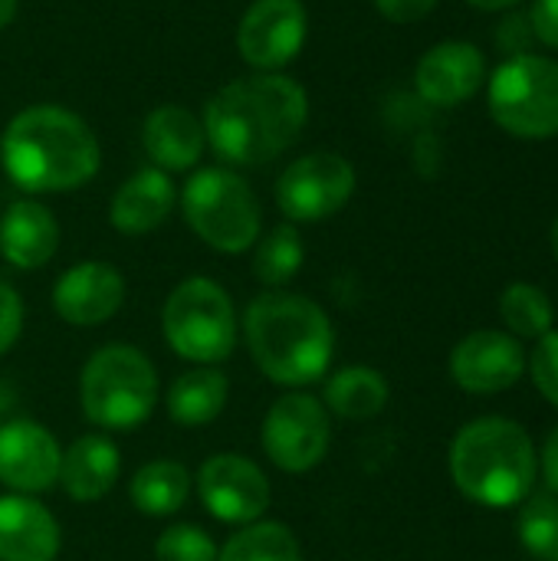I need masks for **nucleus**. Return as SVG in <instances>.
<instances>
[{
	"label": "nucleus",
	"mask_w": 558,
	"mask_h": 561,
	"mask_svg": "<svg viewBox=\"0 0 558 561\" xmlns=\"http://www.w3.org/2000/svg\"><path fill=\"white\" fill-rule=\"evenodd\" d=\"M204 135L227 164L253 168L280 158L309 122L306 89L283 72L227 82L204 108Z\"/></svg>",
	"instance_id": "1"
},
{
	"label": "nucleus",
	"mask_w": 558,
	"mask_h": 561,
	"mask_svg": "<svg viewBox=\"0 0 558 561\" xmlns=\"http://www.w3.org/2000/svg\"><path fill=\"white\" fill-rule=\"evenodd\" d=\"M102 151L82 115L62 105H30L0 135V168L26 194H66L99 174Z\"/></svg>",
	"instance_id": "2"
},
{
	"label": "nucleus",
	"mask_w": 558,
	"mask_h": 561,
	"mask_svg": "<svg viewBox=\"0 0 558 561\" xmlns=\"http://www.w3.org/2000/svg\"><path fill=\"white\" fill-rule=\"evenodd\" d=\"M243 339L257 368L283 385L306 388L319 381L335 352V332L326 309L296 293H263L243 316Z\"/></svg>",
	"instance_id": "3"
},
{
	"label": "nucleus",
	"mask_w": 558,
	"mask_h": 561,
	"mask_svg": "<svg viewBox=\"0 0 558 561\" xmlns=\"http://www.w3.org/2000/svg\"><path fill=\"white\" fill-rule=\"evenodd\" d=\"M451 480L477 506L510 510L533 496L539 450L523 424L510 417H477L451 444Z\"/></svg>",
	"instance_id": "4"
},
{
	"label": "nucleus",
	"mask_w": 558,
	"mask_h": 561,
	"mask_svg": "<svg viewBox=\"0 0 558 561\" xmlns=\"http://www.w3.org/2000/svg\"><path fill=\"white\" fill-rule=\"evenodd\" d=\"M79 404L89 424L102 431H135L158 404V375L135 345H102L82 368Z\"/></svg>",
	"instance_id": "5"
},
{
	"label": "nucleus",
	"mask_w": 558,
	"mask_h": 561,
	"mask_svg": "<svg viewBox=\"0 0 558 561\" xmlns=\"http://www.w3.org/2000/svg\"><path fill=\"white\" fill-rule=\"evenodd\" d=\"M191 230L217 253H243L263 233V210L253 187L230 168H201L181 191Z\"/></svg>",
	"instance_id": "6"
},
{
	"label": "nucleus",
	"mask_w": 558,
	"mask_h": 561,
	"mask_svg": "<svg viewBox=\"0 0 558 561\" xmlns=\"http://www.w3.org/2000/svg\"><path fill=\"white\" fill-rule=\"evenodd\" d=\"M490 118L513 138H558V59L523 53L487 76Z\"/></svg>",
	"instance_id": "7"
},
{
	"label": "nucleus",
	"mask_w": 558,
	"mask_h": 561,
	"mask_svg": "<svg viewBox=\"0 0 558 561\" xmlns=\"http://www.w3.org/2000/svg\"><path fill=\"white\" fill-rule=\"evenodd\" d=\"M161 329L174 355L194 365H217L237 345V309L220 283L191 276L168 296Z\"/></svg>",
	"instance_id": "8"
},
{
	"label": "nucleus",
	"mask_w": 558,
	"mask_h": 561,
	"mask_svg": "<svg viewBox=\"0 0 558 561\" xmlns=\"http://www.w3.org/2000/svg\"><path fill=\"white\" fill-rule=\"evenodd\" d=\"M355 194V168L335 151L296 158L276 181V204L293 224H319L339 214Z\"/></svg>",
	"instance_id": "9"
},
{
	"label": "nucleus",
	"mask_w": 558,
	"mask_h": 561,
	"mask_svg": "<svg viewBox=\"0 0 558 561\" xmlns=\"http://www.w3.org/2000/svg\"><path fill=\"white\" fill-rule=\"evenodd\" d=\"M260 440L283 473H309L322 463L332 440L329 411L312 394H283L266 411Z\"/></svg>",
	"instance_id": "10"
},
{
	"label": "nucleus",
	"mask_w": 558,
	"mask_h": 561,
	"mask_svg": "<svg viewBox=\"0 0 558 561\" xmlns=\"http://www.w3.org/2000/svg\"><path fill=\"white\" fill-rule=\"evenodd\" d=\"M309 36V13L303 0H253L237 26V49L257 72H280L289 66Z\"/></svg>",
	"instance_id": "11"
},
{
	"label": "nucleus",
	"mask_w": 558,
	"mask_h": 561,
	"mask_svg": "<svg viewBox=\"0 0 558 561\" xmlns=\"http://www.w3.org/2000/svg\"><path fill=\"white\" fill-rule=\"evenodd\" d=\"M197 493L204 510L227 526L260 523L270 506L266 473L240 454H217L204 460L197 473Z\"/></svg>",
	"instance_id": "12"
},
{
	"label": "nucleus",
	"mask_w": 558,
	"mask_h": 561,
	"mask_svg": "<svg viewBox=\"0 0 558 561\" xmlns=\"http://www.w3.org/2000/svg\"><path fill=\"white\" fill-rule=\"evenodd\" d=\"M526 371V352L516 335L500 329H477L451 352V378L467 394H500Z\"/></svg>",
	"instance_id": "13"
},
{
	"label": "nucleus",
	"mask_w": 558,
	"mask_h": 561,
	"mask_svg": "<svg viewBox=\"0 0 558 561\" xmlns=\"http://www.w3.org/2000/svg\"><path fill=\"white\" fill-rule=\"evenodd\" d=\"M487 85V56L470 39L434 43L414 66V89L428 105L457 108Z\"/></svg>",
	"instance_id": "14"
},
{
	"label": "nucleus",
	"mask_w": 558,
	"mask_h": 561,
	"mask_svg": "<svg viewBox=\"0 0 558 561\" xmlns=\"http://www.w3.org/2000/svg\"><path fill=\"white\" fill-rule=\"evenodd\" d=\"M59 460L62 450L43 424L10 421L0 427V483L13 493H46L59 483Z\"/></svg>",
	"instance_id": "15"
},
{
	"label": "nucleus",
	"mask_w": 558,
	"mask_h": 561,
	"mask_svg": "<svg viewBox=\"0 0 558 561\" xmlns=\"http://www.w3.org/2000/svg\"><path fill=\"white\" fill-rule=\"evenodd\" d=\"M125 302V279L115 266L86 260L69 266L53 286V309L66 325L92 329L109 322Z\"/></svg>",
	"instance_id": "16"
},
{
	"label": "nucleus",
	"mask_w": 558,
	"mask_h": 561,
	"mask_svg": "<svg viewBox=\"0 0 558 561\" xmlns=\"http://www.w3.org/2000/svg\"><path fill=\"white\" fill-rule=\"evenodd\" d=\"M59 556V523L23 493L0 496V561H53Z\"/></svg>",
	"instance_id": "17"
},
{
	"label": "nucleus",
	"mask_w": 558,
	"mask_h": 561,
	"mask_svg": "<svg viewBox=\"0 0 558 561\" xmlns=\"http://www.w3.org/2000/svg\"><path fill=\"white\" fill-rule=\"evenodd\" d=\"M141 145L151 164L161 168L164 174L187 171L201 161L207 148L204 122L184 105H158L148 112L141 125Z\"/></svg>",
	"instance_id": "18"
},
{
	"label": "nucleus",
	"mask_w": 558,
	"mask_h": 561,
	"mask_svg": "<svg viewBox=\"0 0 558 561\" xmlns=\"http://www.w3.org/2000/svg\"><path fill=\"white\" fill-rule=\"evenodd\" d=\"M174 201L178 191L171 178L161 168H141L132 178H125L122 187L115 191L109 220L125 237H145L171 217Z\"/></svg>",
	"instance_id": "19"
},
{
	"label": "nucleus",
	"mask_w": 558,
	"mask_h": 561,
	"mask_svg": "<svg viewBox=\"0 0 558 561\" xmlns=\"http://www.w3.org/2000/svg\"><path fill=\"white\" fill-rule=\"evenodd\" d=\"M59 224L39 201H13L0 217V256L16 270H39L56 256Z\"/></svg>",
	"instance_id": "20"
},
{
	"label": "nucleus",
	"mask_w": 558,
	"mask_h": 561,
	"mask_svg": "<svg viewBox=\"0 0 558 561\" xmlns=\"http://www.w3.org/2000/svg\"><path fill=\"white\" fill-rule=\"evenodd\" d=\"M122 473L118 447L102 434H86L62 450L59 460V486L76 503H95L112 493Z\"/></svg>",
	"instance_id": "21"
},
{
	"label": "nucleus",
	"mask_w": 558,
	"mask_h": 561,
	"mask_svg": "<svg viewBox=\"0 0 558 561\" xmlns=\"http://www.w3.org/2000/svg\"><path fill=\"white\" fill-rule=\"evenodd\" d=\"M227 394V378L214 365H201L174 378V385L168 388V414L181 427H204L220 417Z\"/></svg>",
	"instance_id": "22"
},
{
	"label": "nucleus",
	"mask_w": 558,
	"mask_h": 561,
	"mask_svg": "<svg viewBox=\"0 0 558 561\" xmlns=\"http://www.w3.org/2000/svg\"><path fill=\"white\" fill-rule=\"evenodd\" d=\"M388 394L391 391H388V381L382 371L365 368V365H352V368L335 371L326 381L322 404H326V411H332L345 421H368V417L385 411Z\"/></svg>",
	"instance_id": "23"
},
{
	"label": "nucleus",
	"mask_w": 558,
	"mask_h": 561,
	"mask_svg": "<svg viewBox=\"0 0 558 561\" xmlns=\"http://www.w3.org/2000/svg\"><path fill=\"white\" fill-rule=\"evenodd\" d=\"M191 493V473L184 463L178 460H151L145 463L128 486V496L135 503L138 513L161 519V516H174Z\"/></svg>",
	"instance_id": "24"
},
{
	"label": "nucleus",
	"mask_w": 558,
	"mask_h": 561,
	"mask_svg": "<svg viewBox=\"0 0 558 561\" xmlns=\"http://www.w3.org/2000/svg\"><path fill=\"white\" fill-rule=\"evenodd\" d=\"M217 561H303V556L293 529L260 519L230 536V542L217 549Z\"/></svg>",
	"instance_id": "25"
},
{
	"label": "nucleus",
	"mask_w": 558,
	"mask_h": 561,
	"mask_svg": "<svg viewBox=\"0 0 558 561\" xmlns=\"http://www.w3.org/2000/svg\"><path fill=\"white\" fill-rule=\"evenodd\" d=\"M500 319L516 339H543L556 325L549 296L533 283H510L500 296Z\"/></svg>",
	"instance_id": "26"
},
{
	"label": "nucleus",
	"mask_w": 558,
	"mask_h": 561,
	"mask_svg": "<svg viewBox=\"0 0 558 561\" xmlns=\"http://www.w3.org/2000/svg\"><path fill=\"white\" fill-rule=\"evenodd\" d=\"M257 247V256H253V273L263 286H286L299 270H303V260H306V247H303V237L293 224H280L273 227L263 240L253 243Z\"/></svg>",
	"instance_id": "27"
},
{
	"label": "nucleus",
	"mask_w": 558,
	"mask_h": 561,
	"mask_svg": "<svg viewBox=\"0 0 558 561\" xmlns=\"http://www.w3.org/2000/svg\"><path fill=\"white\" fill-rule=\"evenodd\" d=\"M516 533L523 549L536 561H558V496L536 493L523 500Z\"/></svg>",
	"instance_id": "28"
},
{
	"label": "nucleus",
	"mask_w": 558,
	"mask_h": 561,
	"mask_svg": "<svg viewBox=\"0 0 558 561\" xmlns=\"http://www.w3.org/2000/svg\"><path fill=\"white\" fill-rule=\"evenodd\" d=\"M158 561H217V546L201 526H171L155 542Z\"/></svg>",
	"instance_id": "29"
},
{
	"label": "nucleus",
	"mask_w": 558,
	"mask_h": 561,
	"mask_svg": "<svg viewBox=\"0 0 558 561\" xmlns=\"http://www.w3.org/2000/svg\"><path fill=\"white\" fill-rule=\"evenodd\" d=\"M526 368H529V375H533L536 391H539L549 404H556L558 408V329L546 332V335L536 342V348H533Z\"/></svg>",
	"instance_id": "30"
},
{
	"label": "nucleus",
	"mask_w": 558,
	"mask_h": 561,
	"mask_svg": "<svg viewBox=\"0 0 558 561\" xmlns=\"http://www.w3.org/2000/svg\"><path fill=\"white\" fill-rule=\"evenodd\" d=\"M497 43H500V49L506 53V59H510V56L533 53L536 33H533L529 13H526V10H520V7L506 10L503 23H500V30H497Z\"/></svg>",
	"instance_id": "31"
},
{
	"label": "nucleus",
	"mask_w": 558,
	"mask_h": 561,
	"mask_svg": "<svg viewBox=\"0 0 558 561\" xmlns=\"http://www.w3.org/2000/svg\"><path fill=\"white\" fill-rule=\"evenodd\" d=\"M20 329H23V299L10 283L0 279V355L13 348Z\"/></svg>",
	"instance_id": "32"
},
{
	"label": "nucleus",
	"mask_w": 558,
	"mask_h": 561,
	"mask_svg": "<svg viewBox=\"0 0 558 561\" xmlns=\"http://www.w3.org/2000/svg\"><path fill=\"white\" fill-rule=\"evenodd\" d=\"M526 13H529L536 43L558 53V0H533Z\"/></svg>",
	"instance_id": "33"
},
{
	"label": "nucleus",
	"mask_w": 558,
	"mask_h": 561,
	"mask_svg": "<svg viewBox=\"0 0 558 561\" xmlns=\"http://www.w3.org/2000/svg\"><path fill=\"white\" fill-rule=\"evenodd\" d=\"M375 7L391 23H418L437 7V0H375Z\"/></svg>",
	"instance_id": "34"
},
{
	"label": "nucleus",
	"mask_w": 558,
	"mask_h": 561,
	"mask_svg": "<svg viewBox=\"0 0 558 561\" xmlns=\"http://www.w3.org/2000/svg\"><path fill=\"white\" fill-rule=\"evenodd\" d=\"M539 470H543V480H546L549 493L558 496V427H553V434H549L546 444H543Z\"/></svg>",
	"instance_id": "35"
},
{
	"label": "nucleus",
	"mask_w": 558,
	"mask_h": 561,
	"mask_svg": "<svg viewBox=\"0 0 558 561\" xmlns=\"http://www.w3.org/2000/svg\"><path fill=\"white\" fill-rule=\"evenodd\" d=\"M467 3L477 7V10H483V13H506V10L520 7L523 0H467Z\"/></svg>",
	"instance_id": "36"
},
{
	"label": "nucleus",
	"mask_w": 558,
	"mask_h": 561,
	"mask_svg": "<svg viewBox=\"0 0 558 561\" xmlns=\"http://www.w3.org/2000/svg\"><path fill=\"white\" fill-rule=\"evenodd\" d=\"M16 7H20V0H0V30H7L13 23Z\"/></svg>",
	"instance_id": "37"
},
{
	"label": "nucleus",
	"mask_w": 558,
	"mask_h": 561,
	"mask_svg": "<svg viewBox=\"0 0 558 561\" xmlns=\"http://www.w3.org/2000/svg\"><path fill=\"white\" fill-rule=\"evenodd\" d=\"M549 243H553V253H556V263H558V217L553 220V233H549Z\"/></svg>",
	"instance_id": "38"
}]
</instances>
